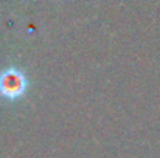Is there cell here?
Masks as SVG:
<instances>
[{"label": "cell", "mask_w": 160, "mask_h": 158, "mask_svg": "<svg viewBox=\"0 0 160 158\" xmlns=\"http://www.w3.org/2000/svg\"><path fill=\"white\" fill-rule=\"evenodd\" d=\"M27 90V79L22 71L9 68L0 74V95L6 99H19Z\"/></svg>", "instance_id": "obj_1"}]
</instances>
